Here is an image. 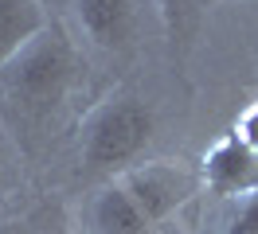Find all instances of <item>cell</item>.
I'll return each instance as SVG.
<instances>
[{
    "mask_svg": "<svg viewBox=\"0 0 258 234\" xmlns=\"http://www.w3.org/2000/svg\"><path fill=\"white\" fill-rule=\"evenodd\" d=\"M153 137V109L137 94L102 98L79 125V160L86 172L121 176L137 164Z\"/></svg>",
    "mask_w": 258,
    "mask_h": 234,
    "instance_id": "cell-1",
    "label": "cell"
},
{
    "mask_svg": "<svg viewBox=\"0 0 258 234\" xmlns=\"http://www.w3.org/2000/svg\"><path fill=\"white\" fill-rule=\"evenodd\" d=\"M4 90L16 102L24 113L43 117L55 106H63L75 78H79V51L67 39V31L51 20V28L35 39L32 47H24L16 59L8 62L4 70Z\"/></svg>",
    "mask_w": 258,
    "mask_h": 234,
    "instance_id": "cell-2",
    "label": "cell"
},
{
    "mask_svg": "<svg viewBox=\"0 0 258 234\" xmlns=\"http://www.w3.org/2000/svg\"><path fill=\"white\" fill-rule=\"evenodd\" d=\"M117 180L129 187V195H133L137 207L145 211L149 226H157V222H164L168 215H176L180 207L204 187L200 168L180 164V160H149V164H133V168L121 172Z\"/></svg>",
    "mask_w": 258,
    "mask_h": 234,
    "instance_id": "cell-3",
    "label": "cell"
},
{
    "mask_svg": "<svg viewBox=\"0 0 258 234\" xmlns=\"http://www.w3.org/2000/svg\"><path fill=\"white\" fill-rule=\"evenodd\" d=\"M204 187L219 199H250L258 195V152L235 133H223L200 164Z\"/></svg>",
    "mask_w": 258,
    "mask_h": 234,
    "instance_id": "cell-4",
    "label": "cell"
},
{
    "mask_svg": "<svg viewBox=\"0 0 258 234\" xmlns=\"http://www.w3.org/2000/svg\"><path fill=\"white\" fill-rule=\"evenodd\" d=\"M82 226H86V234H153L145 211L137 207V199L129 195V187L117 176L86 199Z\"/></svg>",
    "mask_w": 258,
    "mask_h": 234,
    "instance_id": "cell-5",
    "label": "cell"
},
{
    "mask_svg": "<svg viewBox=\"0 0 258 234\" xmlns=\"http://www.w3.org/2000/svg\"><path fill=\"white\" fill-rule=\"evenodd\" d=\"M75 16H79L82 35L94 47L117 51L133 39V24H137V0H71Z\"/></svg>",
    "mask_w": 258,
    "mask_h": 234,
    "instance_id": "cell-6",
    "label": "cell"
},
{
    "mask_svg": "<svg viewBox=\"0 0 258 234\" xmlns=\"http://www.w3.org/2000/svg\"><path fill=\"white\" fill-rule=\"evenodd\" d=\"M51 28L43 0H0V70Z\"/></svg>",
    "mask_w": 258,
    "mask_h": 234,
    "instance_id": "cell-7",
    "label": "cell"
},
{
    "mask_svg": "<svg viewBox=\"0 0 258 234\" xmlns=\"http://www.w3.org/2000/svg\"><path fill=\"white\" fill-rule=\"evenodd\" d=\"M223 234H258V195H250V199H239L235 215L227 218Z\"/></svg>",
    "mask_w": 258,
    "mask_h": 234,
    "instance_id": "cell-8",
    "label": "cell"
},
{
    "mask_svg": "<svg viewBox=\"0 0 258 234\" xmlns=\"http://www.w3.org/2000/svg\"><path fill=\"white\" fill-rule=\"evenodd\" d=\"M157 12L164 20V31L172 35V43H176L180 35H184V16H188V0H157Z\"/></svg>",
    "mask_w": 258,
    "mask_h": 234,
    "instance_id": "cell-9",
    "label": "cell"
},
{
    "mask_svg": "<svg viewBox=\"0 0 258 234\" xmlns=\"http://www.w3.org/2000/svg\"><path fill=\"white\" fill-rule=\"evenodd\" d=\"M235 137L242 140V144H250L258 152V102H250V106L239 113V121H235V129H231Z\"/></svg>",
    "mask_w": 258,
    "mask_h": 234,
    "instance_id": "cell-10",
    "label": "cell"
}]
</instances>
